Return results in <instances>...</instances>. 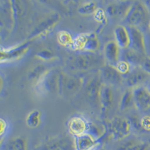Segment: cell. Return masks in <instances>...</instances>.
I'll list each match as a JSON object with an SVG mask.
<instances>
[{"instance_id":"cell-1","label":"cell","mask_w":150,"mask_h":150,"mask_svg":"<svg viewBox=\"0 0 150 150\" xmlns=\"http://www.w3.org/2000/svg\"><path fill=\"white\" fill-rule=\"evenodd\" d=\"M39 150H76L75 138L67 134L51 137L43 142Z\"/></svg>"},{"instance_id":"cell-2","label":"cell","mask_w":150,"mask_h":150,"mask_svg":"<svg viewBox=\"0 0 150 150\" xmlns=\"http://www.w3.org/2000/svg\"><path fill=\"white\" fill-rule=\"evenodd\" d=\"M149 10L142 1H135L127 14L125 19L130 27H137L144 23L149 16Z\"/></svg>"},{"instance_id":"cell-3","label":"cell","mask_w":150,"mask_h":150,"mask_svg":"<svg viewBox=\"0 0 150 150\" xmlns=\"http://www.w3.org/2000/svg\"><path fill=\"white\" fill-rule=\"evenodd\" d=\"M132 128L129 119L119 116L114 117L110 122L108 128L111 137L117 141L123 140L129 136Z\"/></svg>"},{"instance_id":"cell-4","label":"cell","mask_w":150,"mask_h":150,"mask_svg":"<svg viewBox=\"0 0 150 150\" xmlns=\"http://www.w3.org/2000/svg\"><path fill=\"white\" fill-rule=\"evenodd\" d=\"M59 75L55 70L47 71L38 80L35 84L36 89L43 93L59 91Z\"/></svg>"},{"instance_id":"cell-5","label":"cell","mask_w":150,"mask_h":150,"mask_svg":"<svg viewBox=\"0 0 150 150\" xmlns=\"http://www.w3.org/2000/svg\"><path fill=\"white\" fill-rule=\"evenodd\" d=\"M74 46L83 52H95L99 48L100 43L95 33H87L78 35L74 41Z\"/></svg>"},{"instance_id":"cell-6","label":"cell","mask_w":150,"mask_h":150,"mask_svg":"<svg viewBox=\"0 0 150 150\" xmlns=\"http://www.w3.org/2000/svg\"><path fill=\"white\" fill-rule=\"evenodd\" d=\"M134 105L137 109L145 111L150 109V89L149 87L140 86L132 89Z\"/></svg>"},{"instance_id":"cell-7","label":"cell","mask_w":150,"mask_h":150,"mask_svg":"<svg viewBox=\"0 0 150 150\" xmlns=\"http://www.w3.org/2000/svg\"><path fill=\"white\" fill-rule=\"evenodd\" d=\"M93 53L82 52L76 55L74 60L75 68L80 70H88L95 68L99 63L100 58Z\"/></svg>"},{"instance_id":"cell-8","label":"cell","mask_w":150,"mask_h":150,"mask_svg":"<svg viewBox=\"0 0 150 150\" xmlns=\"http://www.w3.org/2000/svg\"><path fill=\"white\" fill-rule=\"evenodd\" d=\"M88 122L81 116L71 117L67 123L69 134L76 138L87 133L88 129Z\"/></svg>"},{"instance_id":"cell-9","label":"cell","mask_w":150,"mask_h":150,"mask_svg":"<svg viewBox=\"0 0 150 150\" xmlns=\"http://www.w3.org/2000/svg\"><path fill=\"white\" fill-rule=\"evenodd\" d=\"M128 30L130 37V47L141 55L146 54L145 38L142 32L137 27H129Z\"/></svg>"},{"instance_id":"cell-10","label":"cell","mask_w":150,"mask_h":150,"mask_svg":"<svg viewBox=\"0 0 150 150\" xmlns=\"http://www.w3.org/2000/svg\"><path fill=\"white\" fill-rule=\"evenodd\" d=\"M150 75L141 68H134L127 75L126 83L130 89H134L143 84L150 78Z\"/></svg>"},{"instance_id":"cell-11","label":"cell","mask_w":150,"mask_h":150,"mask_svg":"<svg viewBox=\"0 0 150 150\" xmlns=\"http://www.w3.org/2000/svg\"><path fill=\"white\" fill-rule=\"evenodd\" d=\"M101 74L103 80L110 84L118 86L123 83V75L118 71L116 67L106 64L101 69Z\"/></svg>"},{"instance_id":"cell-12","label":"cell","mask_w":150,"mask_h":150,"mask_svg":"<svg viewBox=\"0 0 150 150\" xmlns=\"http://www.w3.org/2000/svg\"><path fill=\"white\" fill-rule=\"evenodd\" d=\"M115 41H109L104 47V55L108 64L116 67L120 60L121 51Z\"/></svg>"},{"instance_id":"cell-13","label":"cell","mask_w":150,"mask_h":150,"mask_svg":"<svg viewBox=\"0 0 150 150\" xmlns=\"http://www.w3.org/2000/svg\"><path fill=\"white\" fill-rule=\"evenodd\" d=\"M74 138L76 150H93L101 145L100 141L87 133Z\"/></svg>"},{"instance_id":"cell-14","label":"cell","mask_w":150,"mask_h":150,"mask_svg":"<svg viewBox=\"0 0 150 150\" xmlns=\"http://www.w3.org/2000/svg\"><path fill=\"white\" fill-rule=\"evenodd\" d=\"M29 45V42L21 44L15 47L1 50V61H8L16 59L25 54L28 51Z\"/></svg>"},{"instance_id":"cell-15","label":"cell","mask_w":150,"mask_h":150,"mask_svg":"<svg viewBox=\"0 0 150 150\" xmlns=\"http://www.w3.org/2000/svg\"><path fill=\"white\" fill-rule=\"evenodd\" d=\"M114 36L115 41L121 50L130 47V37L128 28L123 25L117 26L114 30Z\"/></svg>"},{"instance_id":"cell-16","label":"cell","mask_w":150,"mask_h":150,"mask_svg":"<svg viewBox=\"0 0 150 150\" xmlns=\"http://www.w3.org/2000/svg\"><path fill=\"white\" fill-rule=\"evenodd\" d=\"M99 101L101 105L103 113L108 112L114 102V93L111 88L106 84H103L100 93Z\"/></svg>"},{"instance_id":"cell-17","label":"cell","mask_w":150,"mask_h":150,"mask_svg":"<svg viewBox=\"0 0 150 150\" xmlns=\"http://www.w3.org/2000/svg\"><path fill=\"white\" fill-rule=\"evenodd\" d=\"M120 54V60L128 63L133 68L141 65L143 59V55L137 52L131 48L122 50Z\"/></svg>"},{"instance_id":"cell-18","label":"cell","mask_w":150,"mask_h":150,"mask_svg":"<svg viewBox=\"0 0 150 150\" xmlns=\"http://www.w3.org/2000/svg\"><path fill=\"white\" fill-rule=\"evenodd\" d=\"M59 15L57 14H55V15L50 16V17H48L47 18L43 20L36 27L33 32L30 35L29 37L32 38L47 32L48 30L50 29L54 25H55V24H56L59 20Z\"/></svg>"},{"instance_id":"cell-19","label":"cell","mask_w":150,"mask_h":150,"mask_svg":"<svg viewBox=\"0 0 150 150\" xmlns=\"http://www.w3.org/2000/svg\"><path fill=\"white\" fill-rule=\"evenodd\" d=\"M132 5L129 1H121L118 4L110 5L107 8V13L111 17L124 16L125 18Z\"/></svg>"},{"instance_id":"cell-20","label":"cell","mask_w":150,"mask_h":150,"mask_svg":"<svg viewBox=\"0 0 150 150\" xmlns=\"http://www.w3.org/2000/svg\"><path fill=\"white\" fill-rule=\"evenodd\" d=\"M109 129L103 123L96 122H88V129L87 133L100 141L107 135Z\"/></svg>"},{"instance_id":"cell-21","label":"cell","mask_w":150,"mask_h":150,"mask_svg":"<svg viewBox=\"0 0 150 150\" xmlns=\"http://www.w3.org/2000/svg\"><path fill=\"white\" fill-rule=\"evenodd\" d=\"M4 150H28V141L24 137H16L4 144Z\"/></svg>"},{"instance_id":"cell-22","label":"cell","mask_w":150,"mask_h":150,"mask_svg":"<svg viewBox=\"0 0 150 150\" xmlns=\"http://www.w3.org/2000/svg\"><path fill=\"white\" fill-rule=\"evenodd\" d=\"M102 85L100 79L97 78H95L89 82L87 87V93L91 98L95 101L99 100Z\"/></svg>"},{"instance_id":"cell-23","label":"cell","mask_w":150,"mask_h":150,"mask_svg":"<svg viewBox=\"0 0 150 150\" xmlns=\"http://www.w3.org/2000/svg\"><path fill=\"white\" fill-rule=\"evenodd\" d=\"M133 103L134 104L133 90L130 89L123 93L120 103V109L121 110L127 109Z\"/></svg>"},{"instance_id":"cell-24","label":"cell","mask_w":150,"mask_h":150,"mask_svg":"<svg viewBox=\"0 0 150 150\" xmlns=\"http://www.w3.org/2000/svg\"><path fill=\"white\" fill-rule=\"evenodd\" d=\"M28 126L32 128H35L41 123V112L38 110H34L28 115L26 119Z\"/></svg>"},{"instance_id":"cell-25","label":"cell","mask_w":150,"mask_h":150,"mask_svg":"<svg viewBox=\"0 0 150 150\" xmlns=\"http://www.w3.org/2000/svg\"><path fill=\"white\" fill-rule=\"evenodd\" d=\"M46 68L41 65H37L30 72L29 74V78L32 79H38V80L41 78L42 75L46 72Z\"/></svg>"},{"instance_id":"cell-26","label":"cell","mask_w":150,"mask_h":150,"mask_svg":"<svg viewBox=\"0 0 150 150\" xmlns=\"http://www.w3.org/2000/svg\"><path fill=\"white\" fill-rule=\"evenodd\" d=\"M116 68L122 75H127L132 70V67L127 62L120 60L116 65Z\"/></svg>"},{"instance_id":"cell-27","label":"cell","mask_w":150,"mask_h":150,"mask_svg":"<svg viewBox=\"0 0 150 150\" xmlns=\"http://www.w3.org/2000/svg\"><path fill=\"white\" fill-rule=\"evenodd\" d=\"M139 141L134 138L128 139L121 143L116 150H129Z\"/></svg>"},{"instance_id":"cell-28","label":"cell","mask_w":150,"mask_h":150,"mask_svg":"<svg viewBox=\"0 0 150 150\" xmlns=\"http://www.w3.org/2000/svg\"><path fill=\"white\" fill-rule=\"evenodd\" d=\"M36 56L41 60L50 61L53 60L55 57L54 54L48 50H42L36 54Z\"/></svg>"},{"instance_id":"cell-29","label":"cell","mask_w":150,"mask_h":150,"mask_svg":"<svg viewBox=\"0 0 150 150\" xmlns=\"http://www.w3.org/2000/svg\"><path fill=\"white\" fill-rule=\"evenodd\" d=\"M96 9L95 4L93 2H90L82 6L79 9V12L81 14H89L95 12Z\"/></svg>"},{"instance_id":"cell-30","label":"cell","mask_w":150,"mask_h":150,"mask_svg":"<svg viewBox=\"0 0 150 150\" xmlns=\"http://www.w3.org/2000/svg\"><path fill=\"white\" fill-rule=\"evenodd\" d=\"M59 40L60 43L64 45H70L71 43L74 45V41H73L71 35L67 32H63L59 34Z\"/></svg>"},{"instance_id":"cell-31","label":"cell","mask_w":150,"mask_h":150,"mask_svg":"<svg viewBox=\"0 0 150 150\" xmlns=\"http://www.w3.org/2000/svg\"><path fill=\"white\" fill-rule=\"evenodd\" d=\"M129 119L130 121V123L132 124V126L133 128H134L138 131L142 130L141 124V119H139L138 116L132 115L130 116Z\"/></svg>"},{"instance_id":"cell-32","label":"cell","mask_w":150,"mask_h":150,"mask_svg":"<svg viewBox=\"0 0 150 150\" xmlns=\"http://www.w3.org/2000/svg\"><path fill=\"white\" fill-rule=\"evenodd\" d=\"M141 124L142 129L150 131V116L144 115L141 118Z\"/></svg>"},{"instance_id":"cell-33","label":"cell","mask_w":150,"mask_h":150,"mask_svg":"<svg viewBox=\"0 0 150 150\" xmlns=\"http://www.w3.org/2000/svg\"><path fill=\"white\" fill-rule=\"evenodd\" d=\"M150 147L149 143L139 141L129 150H149Z\"/></svg>"},{"instance_id":"cell-34","label":"cell","mask_w":150,"mask_h":150,"mask_svg":"<svg viewBox=\"0 0 150 150\" xmlns=\"http://www.w3.org/2000/svg\"><path fill=\"white\" fill-rule=\"evenodd\" d=\"M141 67L145 72L150 75V56L144 58Z\"/></svg>"},{"instance_id":"cell-35","label":"cell","mask_w":150,"mask_h":150,"mask_svg":"<svg viewBox=\"0 0 150 150\" xmlns=\"http://www.w3.org/2000/svg\"><path fill=\"white\" fill-rule=\"evenodd\" d=\"M8 129V124L5 120L3 119H1V131H0V136L2 138L6 135Z\"/></svg>"},{"instance_id":"cell-36","label":"cell","mask_w":150,"mask_h":150,"mask_svg":"<svg viewBox=\"0 0 150 150\" xmlns=\"http://www.w3.org/2000/svg\"><path fill=\"white\" fill-rule=\"evenodd\" d=\"M93 150H104V149L102 147L101 144V145H100L99 146H98L97 147H96L95 149H94Z\"/></svg>"},{"instance_id":"cell-37","label":"cell","mask_w":150,"mask_h":150,"mask_svg":"<svg viewBox=\"0 0 150 150\" xmlns=\"http://www.w3.org/2000/svg\"><path fill=\"white\" fill-rule=\"evenodd\" d=\"M145 4H146L147 6H148V7H149V8H150V0H149V1H146Z\"/></svg>"},{"instance_id":"cell-38","label":"cell","mask_w":150,"mask_h":150,"mask_svg":"<svg viewBox=\"0 0 150 150\" xmlns=\"http://www.w3.org/2000/svg\"><path fill=\"white\" fill-rule=\"evenodd\" d=\"M149 28L150 30V21H149Z\"/></svg>"},{"instance_id":"cell-39","label":"cell","mask_w":150,"mask_h":150,"mask_svg":"<svg viewBox=\"0 0 150 150\" xmlns=\"http://www.w3.org/2000/svg\"><path fill=\"white\" fill-rule=\"evenodd\" d=\"M149 88L150 89V85H149Z\"/></svg>"},{"instance_id":"cell-40","label":"cell","mask_w":150,"mask_h":150,"mask_svg":"<svg viewBox=\"0 0 150 150\" xmlns=\"http://www.w3.org/2000/svg\"></svg>"}]
</instances>
